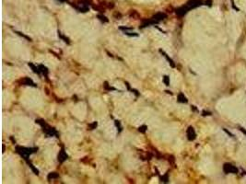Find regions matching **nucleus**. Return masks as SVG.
I'll use <instances>...</instances> for the list:
<instances>
[{"mask_svg":"<svg viewBox=\"0 0 246 184\" xmlns=\"http://www.w3.org/2000/svg\"><path fill=\"white\" fill-rule=\"evenodd\" d=\"M35 122L38 123V124L43 128L44 133L47 136H49V137H52V136H56V137H58V133H57L56 130H55V128L51 127L50 125H48L44 120H43V119H36V120H35Z\"/></svg>","mask_w":246,"mask_h":184,"instance_id":"1","label":"nucleus"},{"mask_svg":"<svg viewBox=\"0 0 246 184\" xmlns=\"http://www.w3.org/2000/svg\"><path fill=\"white\" fill-rule=\"evenodd\" d=\"M38 147H25V146H21V145H17L16 146V152L26 161L29 159V156L33 154L36 153L38 151Z\"/></svg>","mask_w":246,"mask_h":184,"instance_id":"2","label":"nucleus"},{"mask_svg":"<svg viewBox=\"0 0 246 184\" xmlns=\"http://www.w3.org/2000/svg\"><path fill=\"white\" fill-rule=\"evenodd\" d=\"M202 4H203L202 0H189V1L185 5V8L189 11V10H191L193 9H195V8L201 6Z\"/></svg>","mask_w":246,"mask_h":184,"instance_id":"3","label":"nucleus"},{"mask_svg":"<svg viewBox=\"0 0 246 184\" xmlns=\"http://www.w3.org/2000/svg\"><path fill=\"white\" fill-rule=\"evenodd\" d=\"M223 171L225 172V174H229V173L236 174V173H238V168L231 164L226 163L223 166Z\"/></svg>","mask_w":246,"mask_h":184,"instance_id":"4","label":"nucleus"},{"mask_svg":"<svg viewBox=\"0 0 246 184\" xmlns=\"http://www.w3.org/2000/svg\"><path fill=\"white\" fill-rule=\"evenodd\" d=\"M73 7L77 10H78L79 12H82V13H86L89 10V6L86 5L82 2H79V1H78V3L76 5H73Z\"/></svg>","mask_w":246,"mask_h":184,"instance_id":"5","label":"nucleus"},{"mask_svg":"<svg viewBox=\"0 0 246 184\" xmlns=\"http://www.w3.org/2000/svg\"><path fill=\"white\" fill-rule=\"evenodd\" d=\"M186 135H187V139L189 141H194L196 138V133L194 129L193 126H189L186 130Z\"/></svg>","mask_w":246,"mask_h":184,"instance_id":"6","label":"nucleus"},{"mask_svg":"<svg viewBox=\"0 0 246 184\" xmlns=\"http://www.w3.org/2000/svg\"><path fill=\"white\" fill-rule=\"evenodd\" d=\"M18 83L20 85H24V86H31V87H36L35 83L32 81V79H31L30 77H23L21 79H20L18 81Z\"/></svg>","mask_w":246,"mask_h":184,"instance_id":"7","label":"nucleus"},{"mask_svg":"<svg viewBox=\"0 0 246 184\" xmlns=\"http://www.w3.org/2000/svg\"><path fill=\"white\" fill-rule=\"evenodd\" d=\"M68 158V155L66 154V152L65 151V149H64V147H62L61 148V150L59 151V153H58V156H57V159H58V162L59 163H64L66 159Z\"/></svg>","mask_w":246,"mask_h":184,"instance_id":"8","label":"nucleus"},{"mask_svg":"<svg viewBox=\"0 0 246 184\" xmlns=\"http://www.w3.org/2000/svg\"><path fill=\"white\" fill-rule=\"evenodd\" d=\"M167 18V15L165 14V13H163V12H158V13H156L151 19H153L154 21H158V22H160V21H163V20H165Z\"/></svg>","mask_w":246,"mask_h":184,"instance_id":"9","label":"nucleus"},{"mask_svg":"<svg viewBox=\"0 0 246 184\" xmlns=\"http://www.w3.org/2000/svg\"><path fill=\"white\" fill-rule=\"evenodd\" d=\"M159 52H160V53L166 58V60L168 61V63L170 64V66H171L172 68H174V67H175V63H174V61H173V60H172V58H171V57H170V56H169V55L162 50V49H160Z\"/></svg>","mask_w":246,"mask_h":184,"instance_id":"10","label":"nucleus"},{"mask_svg":"<svg viewBox=\"0 0 246 184\" xmlns=\"http://www.w3.org/2000/svg\"><path fill=\"white\" fill-rule=\"evenodd\" d=\"M159 22L158 21H154L153 19H149V20H145V21H143V22H142V25H141V27L140 28H146V27H148V26H150V25H156V24H158Z\"/></svg>","mask_w":246,"mask_h":184,"instance_id":"11","label":"nucleus"},{"mask_svg":"<svg viewBox=\"0 0 246 184\" xmlns=\"http://www.w3.org/2000/svg\"><path fill=\"white\" fill-rule=\"evenodd\" d=\"M39 66V69H40L41 73L44 76V77H45L46 79H48V74H49V70H48V68H47L45 66H44V65H40V66Z\"/></svg>","mask_w":246,"mask_h":184,"instance_id":"12","label":"nucleus"},{"mask_svg":"<svg viewBox=\"0 0 246 184\" xmlns=\"http://www.w3.org/2000/svg\"><path fill=\"white\" fill-rule=\"evenodd\" d=\"M129 17L131 19H134V20H140L139 13L137 10H135V9H132V10L129 11Z\"/></svg>","mask_w":246,"mask_h":184,"instance_id":"13","label":"nucleus"},{"mask_svg":"<svg viewBox=\"0 0 246 184\" xmlns=\"http://www.w3.org/2000/svg\"><path fill=\"white\" fill-rule=\"evenodd\" d=\"M177 100H178V102H180V103H187V102H188V100L186 99V97L184 96V94L182 93V92L178 94Z\"/></svg>","mask_w":246,"mask_h":184,"instance_id":"14","label":"nucleus"},{"mask_svg":"<svg viewBox=\"0 0 246 184\" xmlns=\"http://www.w3.org/2000/svg\"><path fill=\"white\" fill-rule=\"evenodd\" d=\"M28 66L32 68V70L33 71V73H35V74H37V75H40V74H41V71H40V69H39V66H35L34 64H32V63H29Z\"/></svg>","mask_w":246,"mask_h":184,"instance_id":"15","label":"nucleus"},{"mask_svg":"<svg viewBox=\"0 0 246 184\" xmlns=\"http://www.w3.org/2000/svg\"><path fill=\"white\" fill-rule=\"evenodd\" d=\"M59 178V174L57 173V172H51V173H49L48 174V176H47V179L48 180H53V179H56V178Z\"/></svg>","mask_w":246,"mask_h":184,"instance_id":"16","label":"nucleus"},{"mask_svg":"<svg viewBox=\"0 0 246 184\" xmlns=\"http://www.w3.org/2000/svg\"><path fill=\"white\" fill-rule=\"evenodd\" d=\"M150 147H151V152H152L153 156H155L158 159H161L163 157V156H161V154L156 148H154L153 146H150Z\"/></svg>","mask_w":246,"mask_h":184,"instance_id":"17","label":"nucleus"},{"mask_svg":"<svg viewBox=\"0 0 246 184\" xmlns=\"http://www.w3.org/2000/svg\"><path fill=\"white\" fill-rule=\"evenodd\" d=\"M92 8H93V9H94V10H96V11H99L100 14H103V13L105 12V9H104L103 7H101L100 5H97V6H95V5H92Z\"/></svg>","mask_w":246,"mask_h":184,"instance_id":"18","label":"nucleus"},{"mask_svg":"<svg viewBox=\"0 0 246 184\" xmlns=\"http://www.w3.org/2000/svg\"><path fill=\"white\" fill-rule=\"evenodd\" d=\"M166 159L168 160V162L170 163V165L172 166H175V157L172 155H167L166 156Z\"/></svg>","mask_w":246,"mask_h":184,"instance_id":"19","label":"nucleus"},{"mask_svg":"<svg viewBox=\"0 0 246 184\" xmlns=\"http://www.w3.org/2000/svg\"><path fill=\"white\" fill-rule=\"evenodd\" d=\"M26 162H27V164L29 165V167L32 168V170L34 172V174L38 176V175H39V170H38V169H37V168H36V167H35L32 165V163L31 161H29V159H28V160H26Z\"/></svg>","mask_w":246,"mask_h":184,"instance_id":"20","label":"nucleus"},{"mask_svg":"<svg viewBox=\"0 0 246 184\" xmlns=\"http://www.w3.org/2000/svg\"><path fill=\"white\" fill-rule=\"evenodd\" d=\"M57 33H58V37H59L61 40H63V41H64L66 43H67V44H70V40H69L67 37H66L65 35H63V34H62V33H61L59 31L57 32Z\"/></svg>","mask_w":246,"mask_h":184,"instance_id":"21","label":"nucleus"},{"mask_svg":"<svg viewBox=\"0 0 246 184\" xmlns=\"http://www.w3.org/2000/svg\"><path fill=\"white\" fill-rule=\"evenodd\" d=\"M14 32H15V33H17L18 35H20V36L23 37V38H24V39H26L27 41H29V42H32V39L31 37H29V36H27V35L23 34L22 32H17V31H14Z\"/></svg>","mask_w":246,"mask_h":184,"instance_id":"22","label":"nucleus"},{"mask_svg":"<svg viewBox=\"0 0 246 184\" xmlns=\"http://www.w3.org/2000/svg\"><path fill=\"white\" fill-rule=\"evenodd\" d=\"M97 17H98V19H99L101 22H103V23H107V22H109V20H108L105 16H103V14H99Z\"/></svg>","mask_w":246,"mask_h":184,"instance_id":"23","label":"nucleus"},{"mask_svg":"<svg viewBox=\"0 0 246 184\" xmlns=\"http://www.w3.org/2000/svg\"><path fill=\"white\" fill-rule=\"evenodd\" d=\"M103 88H104L105 90H108V91H111V90H115V88H112V87L109 85V83H108L107 81H105V82L103 83Z\"/></svg>","mask_w":246,"mask_h":184,"instance_id":"24","label":"nucleus"},{"mask_svg":"<svg viewBox=\"0 0 246 184\" xmlns=\"http://www.w3.org/2000/svg\"><path fill=\"white\" fill-rule=\"evenodd\" d=\"M124 33H125L126 35L129 36V37H138V36H139L138 33H137V32H128V31L124 32Z\"/></svg>","mask_w":246,"mask_h":184,"instance_id":"25","label":"nucleus"},{"mask_svg":"<svg viewBox=\"0 0 246 184\" xmlns=\"http://www.w3.org/2000/svg\"><path fill=\"white\" fill-rule=\"evenodd\" d=\"M114 124H115V126H116V128H117L118 132H119V133H120V132H122L123 128H122V125H121V122H120V121H118V120H115V121H114Z\"/></svg>","mask_w":246,"mask_h":184,"instance_id":"26","label":"nucleus"},{"mask_svg":"<svg viewBox=\"0 0 246 184\" xmlns=\"http://www.w3.org/2000/svg\"><path fill=\"white\" fill-rule=\"evenodd\" d=\"M147 130H148V126L147 125H141L139 128H138V131L140 132V133H145L146 132H147Z\"/></svg>","mask_w":246,"mask_h":184,"instance_id":"27","label":"nucleus"},{"mask_svg":"<svg viewBox=\"0 0 246 184\" xmlns=\"http://www.w3.org/2000/svg\"><path fill=\"white\" fill-rule=\"evenodd\" d=\"M98 126V122H93L92 123H90V124H89V130H94V129H96V127Z\"/></svg>","mask_w":246,"mask_h":184,"instance_id":"28","label":"nucleus"},{"mask_svg":"<svg viewBox=\"0 0 246 184\" xmlns=\"http://www.w3.org/2000/svg\"><path fill=\"white\" fill-rule=\"evenodd\" d=\"M78 1L82 2V3H84V4L88 5V6H92V5H93V3H92L91 0H78Z\"/></svg>","mask_w":246,"mask_h":184,"instance_id":"29","label":"nucleus"},{"mask_svg":"<svg viewBox=\"0 0 246 184\" xmlns=\"http://www.w3.org/2000/svg\"><path fill=\"white\" fill-rule=\"evenodd\" d=\"M161 181H163V182H165V183H167V182L169 181V173H168V172H167L164 176L161 177Z\"/></svg>","mask_w":246,"mask_h":184,"instance_id":"30","label":"nucleus"},{"mask_svg":"<svg viewBox=\"0 0 246 184\" xmlns=\"http://www.w3.org/2000/svg\"><path fill=\"white\" fill-rule=\"evenodd\" d=\"M163 82L166 86H170V77L168 76H164L163 77Z\"/></svg>","mask_w":246,"mask_h":184,"instance_id":"31","label":"nucleus"},{"mask_svg":"<svg viewBox=\"0 0 246 184\" xmlns=\"http://www.w3.org/2000/svg\"><path fill=\"white\" fill-rule=\"evenodd\" d=\"M114 8V3L113 2H110V1H108V4H107V9H112Z\"/></svg>","mask_w":246,"mask_h":184,"instance_id":"32","label":"nucleus"},{"mask_svg":"<svg viewBox=\"0 0 246 184\" xmlns=\"http://www.w3.org/2000/svg\"><path fill=\"white\" fill-rule=\"evenodd\" d=\"M119 30L120 31H123V32H126V31H132L133 28H129V27H119Z\"/></svg>","mask_w":246,"mask_h":184,"instance_id":"33","label":"nucleus"},{"mask_svg":"<svg viewBox=\"0 0 246 184\" xmlns=\"http://www.w3.org/2000/svg\"><path fill=\"white\" fill-rule=\"evenodd\" d=\"M113 17H114L116 20H120V19L122 18V15H121V13H119V12H115V13L113 14Z\"/></svg>","mask_w":246,"mask_h":184,"instance_id":"34","label":"nucleus"},{"mask_svg":"<svg viewBox=\"0 0 246 184\" xmlns=\"http://www.w3.org/2000/svg\"><path fill=\"white\" fill-rule=\"evenodd\" d=\"M131 91H132L133 93H135L137 97H138V96H139V93H138V90H136V89H132V88H131Z\"/></svg>","mask_w":246,"mask_h":184,"instance_id":"35","label":"nucleus"},{"mask_svg":"<svg viewBox=\"0 0 246 184\" xmlns=\"http://www.w3.org/2000/svg\"><path fill=\"white\" fill-rule=\"evenodd\" d=\"M206 115H211V112H207V111H203V116H206Z\"/></svg>","mask_w":246,"mask_h":184,"instance_id":"36","label":"nucleus"},{"mask_svg":"<svg viewBox=\"0 0 246 184\" xmlns=\"http://www.w3.org/2000/svg\"><path fill=\"white\" fill-rule=\"evenodd\" d=\"M240 131H241V132H242L244 134H246V130H244L243 128H240Z\"/></svg>","mask_w":246,"mask_h":184,"instance_id":"37","label":"nucleus"},{"mask_svg":"<svg viewBox=\"0 0 246 184\" xmlns=\"http://www.w3.org/2000/svg\"><path fill=\"white\" fill-rule=\"evenodd\" d=\"M10 139H11V141H12V142H13V144H14V145H15V144H16V141H15V140H14V139H13V137H12V136H11V137H10Z\"/></svg>","mask_w":246,"mask_h":184,"instance_id":"38","label":"nucleus"},{"mask_svg":"<svg viewBox=\"0 0 246 184\" xmlns=\"http://www.w3.org/2000/svg\"><path fill=\"white\" fill-rule=\"evenodd\" d=\"M58 1H59V2H62V3H63V2H66V1H67V0H58Z\"/></svg>","mask_w":246,"mask_h":184,"instance_id":"39","label":"nucleus"},{"mask_svg":"<svg viewBox=\"0 0 246 184\" xmlns=\"http://www.w3.org/2000/svg\"><path fill=\"white\" fill-rule=\"evenodd\" d=\"M166 92H167L168 94H171V95H172V93L171 91H169V90H166Z\"/></svg>","mask_w":246,"mask_h":184,"instance_id":"40","label":"nucleus"},{"mask_svg":"<svg viewBox=\"0 0 246 184\" xmlns=\"http://www.w3.org/2000/svg\"><path fill=\"white\" fill-rule=\"evenodd\" d=\"M5 149H6V147H5V145H3V153L5 152Z\"/></svg>","mask_w":246,"mask_h":184,"instance_id":"41","label":"nucleus"}]
</instances>
